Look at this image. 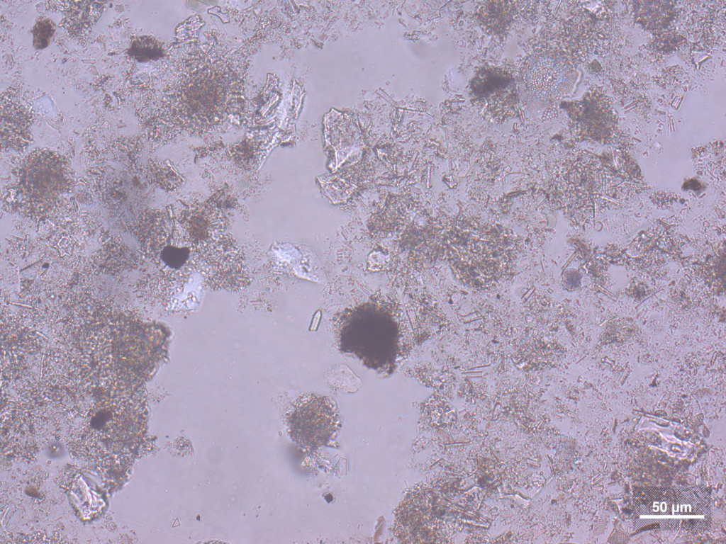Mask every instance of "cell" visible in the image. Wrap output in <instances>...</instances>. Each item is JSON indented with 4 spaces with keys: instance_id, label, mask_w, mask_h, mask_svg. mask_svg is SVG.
Instances as JSON below:
<instances>
[{
    "instance_id": "cell-1",
    "label": "cell",
    "mask_w": 726,
    "mask_h": 544,
    "mask_svg": "<svg viewBox=\"0 0 726 544\" xmlns=\"http://www.w3.org/2000/svg\"><path fill=\"white\" fill-rule=\"evenodd\" d=\"M76 185L67 158L48 148H36L11 170L3 198L21 215L34 220L51 219L65 211Z\"/></svg>"
},
{
    "instance_id": "cell-2",
    "label": "cell",
    "mask_w": 726,
    "mask_h": 544,
    "mask_svg": "<svg viewBox=\"0 0 726 544\" xmlns=\"http://www.w3.org/2000/svg\"><path fill=\"white\" fill-rule=\"evenodd\" d=\"M635 528L699 533L711 522V497L703 487H650L633 494Z\"/></svg>"
},
{
    "instance_id": "cell-3",
    "label": "cell",
    "mask_w": 726,
    "mask_h": 544,
    "mask_svg": "<svg viewBox=\"0 0 726 544\" xmlns=\"http://www.w3.org/2000/svg\"><path fill=\"white\" fill-rule=\"evenodd\" d=\"M291 436L299 445L315 448L333 436L338 426L335 404L325 396L308 394L301 397L290 419Z\"/></svg>"
},
{
    "instance_id": "cell-4",
    "label": "cell",
    "mask_w": 726,
    "mask_h": 544,
    "mask_svg": "<svg viewBox=\"0 0 726 544\" xmlns=\"http://www.w3.org/2000/svg\"><path fill=\"white\" fill-rule=\"evenodd\" d=\"M474 102L496 118H504L514 111L516 93L513 78L501 68H483L471 84Z\"/></svg>"
},
{
    "instance_id": "cell-5",
    "label": "cell",
    "mask_w": 726,
    "mask_h": 544,
    "mask_svg": "<svg viewBox=\"0 0 726 544\" xmlns=\"http://www.w3.org/2000/svg\"><path fill=\"white\" fill-rule=\"evenodd\" d=\"M569 71L564 61L549 51L532 55L525 62L522 79L526 89L544 100L558 98L566 86Z\"/></svg>"
},
{
    "instance_id": "cell-6",
    "label": "cell",
    "mask_w": 726,
    "mask_h": 544,
    "mask_svg": "<svg viewBox=\"0 0 726 544\" xmlns=\"http://www.w3.org/2000/svg\"><path fill=\"white\" fill-rule=\"evenodd\" d=\"M31 115L13 91H6L1 101L2 149L24 152L33 142Z\"/></svg>"
},
{
    "instance_id": "cell-7",
    "label": "cell",
    "mask_w": 726,
    "mask_h": 544,
    "mask_svg": "<svg viewBox=\"0 0 726 544\" xmlns=\"http://www.w3.org/2000/svg\"><path fill=\"white\" fill-rule=\"evenodd\" d=\"M127 52L131 58L144 62L157 56L158 47L149 37L140 36L133 40Z\"/></svg>"
},
{
    "instance_id": "cell-8",
    "label": "cell",
    "mask_w": 726,
    "mask_h": 544,
    "mask_svg": "<svg viewBox=\"0 0 726 544\" xmlns=\"http://www.w3.org/2000/svg\"><path fill=\"white\" fill-rule=\"evenodd\" d=\"M55 32V23L48 17H40L32 28L33 45L36 50H43L50 43Z\"/></svg>"
},
{
    "instance_id": "cell-9",
    "label": "cell",
    "mask_w": 726,
    "mask_h": 544,
    "mask_svg": "<svg viewBox=\"0 0 726 544\" xmlns=\"http://www.w3.org/2000/svg\"><path fill=\"white\" fill-rule=\"evenodd\" d=\"M502 6H499V11H498V6L496 5L486 6L488 11H486L487 15L484 18L489 20L487 24L491 25L492 28H501L510 20V11H502Z\"/></svg>"
}]
</instances>
